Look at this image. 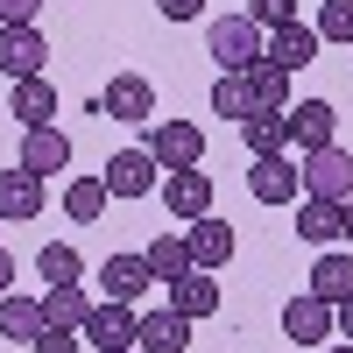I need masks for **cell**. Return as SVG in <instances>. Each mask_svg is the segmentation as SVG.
<instances>
[{
    "mask_svg": "<svg viewBox=\"0 0 353 353\" xmlns=\"http://www.w3.org/2000/svg\"><path fill=\"white\" fill-rule=\"evenodd\" d=\"M64 212H71L78 226H92V219L106 212V176H71V184H64Z\"/></svg>",
    "mask_w": 353,
    "mask_h": 353,
    "instance_id": "26",
    "label": "cell"
},
{
    "mask_svg": "<svg viewBox=\"0 0 353 353\" xmlns=\"http://www.w3.org/2000/svg\"><path fill=\"white\" fill-rule=\"evenodd\" d=\"M297 176H304V198H325V205H346V198H353V156L339 149V141L311 149V156L297 163Z\"/></svg>",
    "mask_w": 353,
    "mask_h": 353,
    "instance_id": "1",
    "label": "cell"
},
{
    "mask_svg": "<svg viewBox=\"0 0 353 353\" xmlns=\"http://www.w3.org/2000/svg\"><path fill=\"white\" fill-rule=\"evenodd\" d=\"M156 8H163V21H198L205 0H156Z\"/></svg>",
    "mask_w": 353,
    "mask_h": 353,
    "instance_id": "33",
    "label": "cell"
},
{
    "mask_svg": "<svg viewBox=\"0 0 353 353\" xmlns=\"http://www.w3.org/2000/svg\"><path fill=\"white\" fill-rule=\"evenodd\" d=\"M141 261H149L156 283H176V276L191 269V241H184V233H156V241L141 248Z\"/></svg>",
    "mask_w": 353,
    "mask_h": 353,
    "instance_id": "23",
    "label": "cell"
},
{
    "mask_svg": "<svg viewBox=\"0 0 353 353\" xmlns=\"http://www.w3.org/2000/svg\"><path fill=\"white\" fill-rule=\"evenodd\" d=\"M163 170H198L205 163V128L191 121H149V141H141Z\"/></svg>",
    "mask_w": 353,
    "mask_h": 353,
    "instance_id": "4",
    "label": "cell"
},
{
    "mask_svg": "<svg viewBox=\"0 0 353 353\" xmlns=\"http://www.w3.org/2000/svg\"><path fill=\"white\" fill-rule=\"evenodd\" d=\"M205 50H212L219 71H248L254 57H261V28H254L248 14H219L212 28H205Z\"/></svg>",
    "mask_w": 353,
    "mask_h": 353,
    "instance_id": "2",
    "label": "cell"
},
{
    "mask_svg": "<svg viewBox=\"0 0 353 353\" xmlns=\"http://www.w3.org/2000/svg\"><path fill=\"white\" fill-rule=\"evenodd\" d=\"M36 276H43V283H78V276H85V261H78V248L50 241V248L36 254Z\"/></svg>",
    "mask_w": 353,
    "mask_h": 353,
    "instance_id": "29",
    "label": "cell"
},
{
    "mask_svg": "<svg viewBox=\"0 0 353 353\" xmlns=\"http://www.w3.org/2000/svg\"><path fill=\"white\" fill-rule=\"evenodd\" d=\"M248 191H254L261 205H297V198H304V176H297V163H283V156H254Z\"/></svg>",
    "mask_w": 353,
    "mask_h": 353,
    "instance_id": "11",
    "label": "cell"
},
{
    "mask_svg": "<svg viewBox=\"0 0 353 353\" xmlns=\"http://www.w3.org/2000/svg\"><path fill=\"white\" fill-rule=\"evenodd\" d=\"M43 0H0V21H36Z\"/></svg>",
    "mask_w": 353,
    "mask_h": 353,
    "instance_id": "34",
    "label": "cell"
},
{
    "mask_svg": "<svg viewBox=\"0 0 353 353\" xmlns=\"http://www.w3.org/2000/svg\"><path fill=\"white\" fill-rule=\"evenodd\" d=\"M64 163H71V134H57V128H28V134H21V170L57 176Z\"/></svg>",
    "mask_w": 353,
    "mask_h": 353,
    "instance_id": "19",
    "label": "cell"
},
{
    "mask_svg": "<svg viewBox=\"0 0 353 353\" xmlns=\"http://www.w3.org/2000/svg\"><path fill=\"white\" fill-rule=\"evenodd\" d=\"M43 57H50V43L36 21H0V71L8 78H43Z\"/></svg>",
    "mask_w": 353,
    "mask_h": 353,
    "instance_id": "5",
    "label": "cell"
},
{
    "mask_svg": "<svg viewBox=\"0 0 353 353\" xmlns=\"http://www.w3.org/2000/svg\"><path fill=\"white\" fill-rule=\"evenodd\" d=\"M184 241H191V269H205V276H219L226 261H233V226L212 219V212L191 219V226H184Z\"/></svg>",
    "mask_w": 353,
    "mask_h": 353,
    "instance_id": "12",
    "label": "cell"
},
{
    "mask_svg": "<svg viewBox=\"0 0 353 353\" xmlns=\"http://www.w3.org/2000/svg\"><path fill=\"white\" fill-rule=\"evenodd\" d=\"M156 191H163V205H170V219H184V226L212 212V176H205V170H170Z\"/></svg>",
    "mask_w": 353,
    "mask_h": 353,
    "instance_id": "7",
    "label": "cell"
},
{
    "mask_svg": "<svg viewBox=\"0 0 353 353\" xmlns=\"http://www.w3.org/2000/svg\"><path fill=\"white\" fill-rule=\"evenodd\" d=\"M134 346H141V353H184V346H191V318H176V311H141V318H134Z\"/></svg>",
    "mask_w": 353,
    "mask_h": 353,
    "instance_id": "15",
    "label": "cell"
},
{
    "mask_svg": "<svg viewBox=\"0 0 353 353\" xmlns=\"http://www.w3.org/2000/svg\"><path fill=\"white\" fill-rule=\"evenodd\" d=\"M28 353H78V332H64V325H43L36 339H28Z\"/></svg>",
    "mask_w": 353,
    "mask_h": 353,
    "instance_id": "32",
    "label": "cell"
},
{
    "mask_svg": "<svg viewBox=\"0 0 353 353\" xmlns=\"http://www.w3.org/2000/svg\"><path fill=\"white\" fill-rule=\"evenodd\" d=\"M241 141H248V156H283L290 149V113H248Z\"/></svg>",
    "mask_w": 353,
    "mask_h": 353,
    "instance_id": "22",
    "label": "cell"
},
{
    "mask_svg": "<svg viewBox=\"0 0 353 353\" xmlns=\"http://www.w3.org/2000/svg\"><path fill=\"white\" fill-rule=\"evenodd\" d=\"M261 57H269L276 71H290L297 78L311 57H318V28H304V21H283V28H269V36H261Z\"/></svg>",
    "mask_w": 353,
    "mask_h": 353,
    "instance_id": "10",
    "label": "cell"
},
{
    "mask_svg": "<svg viewBox=\"0 0 353 353\" xmlns=\"http://www.w3.org/2000/svg\"><path fill=\"white\" fill-rule=\"evenodd\" d=\"M297 241H311V248H332V241H339V205H325V198H304V205H297Z\"/></svg>",
    "mask_w": 353,
    "mask_h": 353,
    "instance_id": "25",
    "label": "cell"
},
{
    "mask_svg": "<svg viewBox=\"0 0 353 353\" xmlns=\"http://www.w3.org/2000/svg\"><path fill=\"white\" fill-rule=\"evenodd\" d=\"M248 99H254V113H290V71H276L269 57H254L248 64Z\"/></svg>",
    "mask_w": 353,
    "mask_h": 353,
    "instance_id": "20",
    "label": "cell"
},
{
    "mask_svg": "<svg viewBox=\"0 0 353 353\" xmlns=\"http://www.w3.org/2000/svg\"><path fill=\"white\" fill-rule=\"evenodd\" d=\"M283 332L297 339V346H325V339H332V304L311 297V290H304V297H290V304H283Z\"/></svg>",
    "mask_w": 353,
    "mask_h": 353,
    "instance_id": "14",
    "label": "cell"
},
{
    "mask_svg": "<svg viewBox=\"0 0 353 353\" xmlns=\"http://www.w3.org/2000/svg\"><path fill=\"white\" fill-rule=\"evenodd\" d=\"M0 332L8 339H36L43 332V297H14L8 290V297H0Z\"/></svg>",
    "mask_w": 353,
    "mask_h": 353,
    "instance_id": "27",
    "label": "cell"
},
{
    "mask_svg": "<svg viewBox=\"0 0 353 353\" xmlns=\"http://www.w3.org/2000/svg\"><path fill=\"white\" fill-rule=\"evenodd\" d=\"M311 297H325V304L353 297V254H318L311 261Z\"/></svg>",
    "mask_w": 353,
    "mask_h": 353,
    "instance_id": "24",
    "label": "cell"
},
{
    "mask_svg": "<svg viewBox=\"0 0 353 353\" xmlns=\"http://www.w3.org/2000/svg\"><path fill=\"white\" fill-rule=\"evenodd\" d=\"M339 134V113H332V99H290V149H325V141Z\"/></svg>",
    "mask_w": 353,
    "mask_h": 353,
    "instance_id": "8",
    "label": "cell"
},
{
    "mask_svg": "<svg viewBox=\"0 0 353 353\" xmlns=\"http://www.w3.org/2000/svg\"><path fill=\"white\" fill-rule=\"evenodd\" d=\"M248 21L254 28H283V21H297V0H248Z\"/></svg>",
    "mask_w": 353,
    "mask_h": 353,
    "instance_id": "31",
    "label": "cell"
},
{
    "mask_svg": "<svg viewBox=\"0 0 353 353\" xmlns=\"http://www.w3.org/2000/svg\"><path fill=\"white\" fill-rule=\"evenodd\" d=\"M85 311H92V297H85L78 283H50V290H43V325L78 332V325H85Z\"/></svg>",
    "mask_w": 353,
    "mask_h": 353,
    "instance_id": "21",
    "label": "cell"
},
{
    "mask_svg": "<svg viewBox=\"0 0 353 353\" xmlns=\"http://www.w3.org/2000/svg\"><path fill=\"white\" fill-rule=\"evenodd\" d=\"M121 353H141V346H121Z\"/></svg>",
    "mask_w": 353,
    "mask_h": 353,
    "instance_id": "39",
    "label": "cell"
},
{
    "mask_svg": "<svg viewBox=\"0 0 353 353\" xmlns=\"http://www.w3.org/2000/svg\"><path fill=\"white\" fill-rule=\"evenodd\" d=\"M149 283H156V276H149V261H141V254H106V261H99V290H106V297H121V304H134Z\"/></svg>",
    "mask_w": 353,
    "mask_h": 353,
    "instance_id": "18",
    "label": "cell"
},
{
    "mask_svg": "<svg viewBox=\"0 0 353 353\" xmlns=\"http://www.w3.org/2000/svg\"><path fill=\"white\" fill-rule=\"evenodd\" d=\"M99 113H113V121H156V85L141 78V71H121L99 92Z\"/></svg>",
    "mask_w": 353,
    "mask_h": 353,
    "instance_id": "9",
    "label": "cell"
},
{
    "mask_svg": "<svg viewBox=\"0 0 353 353\" xmlns=\"http://www.w3.org/2000/svg\"><path fill=\"white\" fill-rule=\"evenodd\" d=\"M99 176H106V198H156V184H163V163H156L149 149H113Z\"/></svg>",
    "mask_w": 353,
    "mask_h": 353,
    "instance_id": "3",
    "label": "cell"
},
{
    "mask_svg": "<svg viewBox=\"0 0 353 353\" xmlns=\"http://www.w3.org/2000/svg\"><path fill=\"white\" fill-rule=\"evenodd\" d=\"M332 339H353V297L332 304Z\"/></svg>",
    "mask_w": 353,
    "mask_h": 353,
    "instance_id": "35",
    "label": "cell"
},
{
    "mask_svg": "<svg viewBox=\"0 0 353 353\" xmlns=\"http://www.w3.org/2000/svg\"><path fill=\"white\" fill-rule=\"evenodd\" d=\"M8 113H14L21 128H57V85H50V78H14Z\"/></svg>",
    "mask_w": 353,
    "mask_h": 353,
    "instance_id": "16",
    "label": "cell"
},
{
    "mask_svg": "<svg viewBox=\"0 0 353 353\" xmlns=\"http://www.w3.org/2000/svg\"><path fill=\"white\" fill-rule=\"evenodd\" d=\"M43 212V176L36 170H0V219H36Z\"/></svg>",
    "mask_w": 353,
    "mask_h": 353,
    "instance_id": "17",
    "label": "cell"
},
{
    "mask_svg": "<svg viewBox=\"0 0 353 353\" xmlns=\"http://www.w3.org/2000/svg\"><path fill=\"white\" fill-rule=\"evenodd\" d=\"M8 283H14V261H8V248H0V297H8Z\"/></svg>",
    "mask_w": 353,
    "mask_h": 353,
    "instance_id": "37",
    "label": "cell"
},
{
    "mask_svg": "<svg viewBox=\"0 0 353 353\" xmlns=\"http://www.w3.org/2000/svg\"><path fill=\"white\" fill-rule=\"evenodd\" d=\"M339 241H353V198L339 205Z\"/></svg>",
    "mask_w": 353,
    "mask_h": 353,
    "instance_id": "36",
    "label": "cell"
},
{
    "mask_svg": "<svg viewBox=\"0 0 353 353\" xmlns=\"http://www.w3.org/2000/svg\"><path fill=\"white\" fill-rule=\"evenodd\" d=\"M212 113H226L233 128L254 113V99H248V71H219V85H212Z\"/></svg>",
    "mask_w": 353,
    "mask_h": 353,
    "instance_id": "28",
    "label": "cell"
},
{
    "mask_svg": "<svg viewBox=\"0 0 353 353\" xmlns=\"http://www.w3.org/2000/svg\"><path fill=\"white\" fill-rule=\"evenodd\" d=\"M318 43H353V0H318Z\"/></svg>",
    "mask_w": 353,
    "mask_h": 353,
    "instance_id": "30",
    "label": "cell"
},
{
    "mask_svg": "<svg viewBox=\"0 0 353 353\" xmlns=\"http://www.w3.org/2000/svg\"><path fill=\"white\" fill-rule=\"evenodd\" d=\"M85 339H92L99 353H121V346H134V304H121V297H99L92 311H85V325H78Z\"/></svg>",
    "mask_w": 353,
    "mask_h": 353,
    "instance_id": "6",
    "label": "cell"
},
{
    "mask_svg": "<svg viewBox=\"0 0 353 353\" xmlns=\"http://www.w3.org/2000/svg\"><path fill=\"white\" fill-rule=\"evenodd\" d=\"M219 304H226V290L205 276V269H184V276L170 283V311H176V318H191V325H198V318H212Z\"/></svg>",
    "mask_w": 353,
    "mask_h": 353,
    "instance_id": "13",
    "label": "cell"
},
{
    "mask_svg": "<svg viewBox=\"0 0 353 353\" xmlns=\"http://www.w3.org/2000/svg\"><path fill=\"white\" fill-rule=\"evenodd\" d=\"M318 353H353V339H325V346H318Z\"/></svg>",
    "mask_w": 353,
    "mask_h": 353,
    "instance_id": "38",
    "label": "cell"
}]
</instances>
